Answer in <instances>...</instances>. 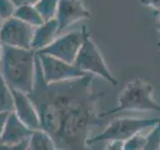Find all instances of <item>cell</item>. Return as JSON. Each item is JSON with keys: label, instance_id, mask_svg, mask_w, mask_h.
Segmentation results:
<instances>
[{"label": "cell", "instance_id": "23", "mask_svg": "<svg viewBox=\"0 0 160 150\" xmlns=\"http://www.w3.org/2000/svg\"><path fill=\"white\" fill-rule=\"evenodd\" d=\"M11 1L16 6V8H18L22 6H35V4L39 0H11Z\"/></svg>", "mask_w": 160, "mask_h": 150}, {"label": "cell", "instance_id": "11", "mask_svg": "<svg viewBox=\"0 0 160 150\" xmlns=\"http://www.w3.org/2000/svg\"><path fill=\"white\" fill-rule=\"evenodd\" d=\"M32 133L33 130L27 127L13 111L8 114L0 141L6 144H18L29 140Z\"/></svg>", "mask_w": 160, "mask_h": 150}, {"label": "cell", "instance_id": "21", "mask_svg": "<svg viewBox=\"0 0 160 150\" xmlns=\"http://www.w3.org/2000/svg\"><path fill=\"white\" fill-rule=\"evenodd\" d=\"M141 5L160 12V0H139Z\"/></svg>", "mask_w": 160, "mask_h": 150}, {"label": "cell", "instance_id": "2", "mask_svg": "<svg viewBox=\"0 0 160 150\" xmlns=\"http://www.w3.org/2000/svg\"><path fill=\"white\" fill-rule=\"evenodd\" d=\"M3 45V44H2ZM36 52L3 45L0 75L11 89L30 93L36 73Z\"/></svg>", "mask_w": 160, "mask_h": 150}, {"label": "cell", "instance_id": "27", "mask_svg": "<svg viewBox=\"0 0 160 150\" xmlns=\"http://www.w3.org/2000/svg\"><path fill=\"white\" fill-rule=\"evenodd\" d=\"M158 30H159V33H160V19H159V22H158Z\"/></svg>", "mask_w": 160, "mask_h": 150}, {"label": "cell", "instance_id": "28", "mask_svg": "<svg viewBox=\"0 0 160 150\" xmlns=\"http://www.w3.org/2000/svg\"><path fill=\"white\" fill-rule=\"evenodd\" d=\"M158 46H159V47H160V41H159V42H158Z\"/></svg>", "mask_w": 160, "mask_h": 150}, {"label": "cell", "instance_id": "26", "mask_svg": "<svg viewBox=\"0 0 160 150\" xmlns=\"http://www.w3.org/2000/svg\"><path fill=\"white\" fill-rule=\"evenodd\" d=\"M2 23H3V21H2V19L0 18V28H1V26H2Z\"/></svg>", "mask_w": 160, "mask_h": 150}, {"label": "cell", "instance_id": "3", "mask_svg": "<svg viewBox=\"0 0 160 150\" xmlns=\"http://www.w3.org/2000/svg\"><path fill=\"white\" fill-rule=\"evenodd\" d=\"M123 111L160 112V103L154 98L153 85L141 78L130 80L119 92L116 106L99 113V116L104 118Z\"/></svg>", "mask_w": 160, "mask_h": 150}, {"label": "cell", "instance_id": "13", "mask_svg": "<svg viewBox=\"0 0 160 150\" xmlns=\"http://www.w3.org/2000/svg\"><path fill=\"white\" fill-rule=\"evenodd\" d=\"M28 150H58L51 136L42 129L33 131L28 141Z\"/></svg>", "mask_w": 160, "mask_h": 150}, {"label": "cell", "instance_id": "4", "mask_svg": "<svg viewBox=\"0 0 160 150\" xmlns=\"http://www.w3.org/2000/svg\"><path fill=\"white\" fill-rule=\"evenodd\" d=\"M160 122V118H135L120 117L109 122L102 132L88 139V145L103 141H125L133 135L141 133L148 128H153Z\"/></svg>", "mask_w": 160, "mask_h": 150}, {"label": "cell", "instance_id": "19", "mask_svg": "<svg viewBox=\"0 0 160 150\" xmlns=\"http://www.w3.org/2000/svg\"><path fill=\"white\" fill-rule=\"evenodd\" d=\"M16 6L11 0H0V18L2 21L14 17Z\"/></svg>", "mask_w": 160, "mask_h": 150}, {"label": "cell", "instance_id": "9", "mask_svg": "<svg viewBox=\"0 0 160 150\" xmlns=\"http://www.w3.org/2000/svg\"><path fill=\"white\" fill-rule=\"evenodd\" d=\"M90 16V11L81 0H59L55 18L60 30H63L79 20L87 19Z\"/></svg>", "mask_w": 160, "mask_h": 150}, {"label": "cell", "instance_id": "10", "mask_svg": "<svg viewBox=\"0 0 160 150\" xmlns=\"http://www.w3.org/2000/svg\"><path fill=\"white\" fill-rule=\"evenodd\" d=\"M14 98V112L21 121L31 130L40 129V119L29 96L22 91L11 89Z\"/></svg>", "mask_w": 160, "mask_h": 150}, {"label": "cell", "instance_id": "24", "mask_svg": "<svg viewBox=\"0 0 160 150\" xmlns=\"http://www.w3.org/2000/svg\"><path fill=\"white\" fill-rule=\"evenodd\" d=\"M8 114L9 113H0V139H1V136H2L3 129L5 126V123H6Z\"/></svg>", "mask_w": 160, "mask_h": 150}, {"label": "cell", "instance_id": "18", "mask_svg": "<svg viewBox=\"0 0 160 150\" xmlns=\"http://www.w3.org/2000/svg\"><path fill=\"white\" fill-rule=\"evenodd\" d=\"M146 143V136L137 133L123 142L124 150H143Z\"/></svg>", "mask_w": 160, "mask_h": 150}, {"label": "cell", "instance_id": "14", "mask_svg": "<svg viewBox=\"0 0 160 150\" xmlns=\"http://www.w3.org/2000/svg\"><path fill=\"white\" fill-rule=\"evenodd\" d=\"M14 17L20 19L21 21L31 25L35 28L45 22L35 6H22L16 8Z\"/></svg>", "mask_w": 160, "mask_h": 150}, {"label": "cell", "instance_id": "7", "mask_svg": "<svg viewBox=\"0 0 160 150\" xmlns=\"http://www.w3.org/2000/svg\"><path fill=\"white\" fill-rule=\"evenodd\" d=\"M35 27L16 17L5 20L0 28V41L10 47L31 49Z\"/></svg>", "mask_w": 160, "mask_h": 150}, {"label": "cell", "instance_id": "25", "mask_svg": "<svg viewBox=\"0 0 160 150\" xmlns=\"http://www.w3.org/2000/svg\"><path fill=\"white\" fill-rule=\"evenodd\" d=\"M2 48H3V45L0 41V63H1V58H2Z\"/></svg>", "mask_w": 160, "mask_h": 150}, {"label": "cell", "instance_id": "1", "mask_svg": "<svg viewBox=\"0 0 160 150\" xmlns=\"http://www.w3.org/2000/svg\"><path fill=\"white\" fill-rule=\"evenodd\" d=\"M93 77L88 73L47 84L36 57L33 89L27 95L37 110L40 129L51 136L58 150H90L88 139L93 128L106 123L96 109L105 92L94 91Z\"/></svg>", "mask_w": 160, "mask_h": 150}, {"label": "cell", "instance_id": "8", "mask_svg": "<svg viewBox=\"0 0 160 150\" xmlns=\"http://www.w3.org/2000/svg\"><path fill=\"white\" fill-rule=\"evenodd\" d=\"M36 54L40 61V65H41L43 78L47 84L79 78L88 74L77 68L74 64L64 62L50 55Z\"/></svg>", "mask_w": 160, "mask_h": 150}, {"label": "cell", "instance_id": "15", "mask_svg": "<svg viewBox=\"0 0 160 150\" xmlns=\"http://www.w3.org/2000/svg\"><path fill=\"white\" fill-rule=\"evenodd\" d=\"M14 111V98L11 88L0 75V113H11Z\"/></svg>", "mask_w": 160, "mask_h": 150}, {"label": "cell", "instance_id": "16", "mask_svg": "<svg viewBox=\"0 0 160 150\" xmlns=\"http://www.w3.org/2000/svg\"><path fill=\"white\" fill-rule=\"evenodd\" d=\"M58 2L59 0H39L35 4V8L37 9L44 21H48L56 16Z\"/></svg>", "mask_w": 160, "mask_h": 150}, {"label": "cell", "instance_id": "6", "mask_svg": "<svg viewBox=\"0 0 160 150\" xmlns=\"http://www.w3.org/2000/svg\"><path fill=\"white\" fill-rule=\"evenodd\" d=\"M89 34L86 27L81 30L68 32L62 36L57 37L54 41L44 49L36 52L38 54H46L53 56L64 62L73 64L77 54L81 48L85 37Z\"/></svg>", "mask_w": 160, "mask_h": 150}, {"label": "cell", "instance_id": "17", "mask_svg": "<svg viewBox=\"0 0 160 150\" xmlns=\"http://www.w3.org/2000/svg\"><path fill=\"white\" fill-rule=\"evenodd\" d=\"M143 150H160V122L146 135V143Z\"/></svg>", "mask_w": 160, "mask_h": 150}, {"label": "cell", "instance_id": "12", "mask_svg": "<svg viewBox=\"0 0 160 150\" xmlns=\"http://www.w3.org/2000/svg\"><path fill=\"white\" fill-rule=\"evenodd\" d=\"M59 31L60 28L56 18L45 21L42 25L35 28L31 49L35 52H38L49 46L57 38Z\"/></svg>", "mask_w": 160, "mask_h": 150}, {"label": "cell", "instance_id": "20", "mask_svg": "<svg viewBox=\"0 0 160 150\" xmlns=\"http://www.w3.org/2000/svg\"><path fill=\"white\" fill-rule=\"evenodd\" d=\"M28 141H23L18 144H6L0 141V150H28Z\"/></svg>", "mask_w": 160, "mask_h": 150}, {"label": "cell", "instance_id": "5", "mask_svg": "<svg viewBox=\"0 0 160 150\" xmlns=\"http://www.w3.org/2000/svg\"><path fill=\"white\" fill-rule=\"evenodd\" d=\"M73 64L85 73L97 75L103 78L112 86H115L118 83L117 79L109 70L97 45L90 37V34L85 37Z\"/></svg>", "mask_w": 160, "mask_h": 150}, {"label": "cell", "instance_id": "22", "mask_svg": "<svg viewBox=\"0 0 160 150\" xmlns=\"http://www.w3.org/2000/svg\"><path fill=\"white\" fill-rule=\"evenodd\" d=\"M103 150H124L123 149V141H117V140L109 141Z\"/></svg>", "mask_w": 160, "mask_h": 150}]
</instances>
